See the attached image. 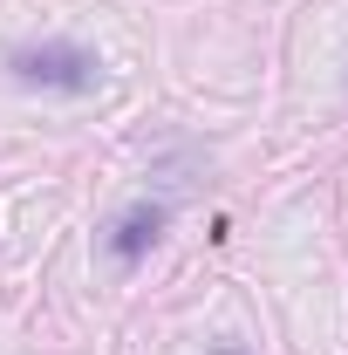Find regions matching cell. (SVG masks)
<instances>
[{
    "mask_svg": "<svg viewBox=\"0 0 348 355\" xmlns=\"http://www.w3.org/2000/svg\"><path fill=\"white\" fill-rule=\"evenodd\" d=\"M7 69L21 76L28 89H48V96H89L103 83V62L76 42H42V48H14Z\"/></svg>",
    "mask_w": 348,
    "mask_h": 355,
    "instance_id": "obj_1",
    "label": "cell"
},
{
    "mask_svg": "<svg viewBox=\"0 0 348 355\" xmlns=\"http://www.w3.org/2000/svg\"><path fill=\"white\" fill-rule=\"evenodd\" d=\"M212 355H246V349H212Z\"/></svg>",
    "mask_w": 348,
    "mask_h": 355,
    "instance_id": "obj_3",
    "label": "cell"
},
{
    "mask_svg": "<svg viewBox=\"0 0 348 355\" xmlns=\"http://www.w3.org/2000/svg\"><path fill=\"white\" fill-rule=\"evenodd\" d=\"M164 225H171V205H150V198H143V205H130L123 219L110 225V253H116L123 266H137L157 239H164Z\"/></svg>",
    "mask_w": 348,
    "mask_h": 355,
    "instance_id": "obj_2",
    "label": "cell"
}]
</instances>
